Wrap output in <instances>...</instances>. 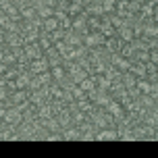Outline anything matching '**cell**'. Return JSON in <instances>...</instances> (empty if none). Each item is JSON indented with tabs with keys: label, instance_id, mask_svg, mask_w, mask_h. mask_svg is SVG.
Listing matches in <instances>:
<instances>
[{
	"label": "cell",
	"instance_id": "18",
	"mask_svg": "<svg viewBox=\"0 0 158 158\" xmlns=\"http://www.w3.org/2000/svg\"><path fill=\"white\" fill-rule=\"evenodd\" d=\"M35 10H38V17H40V19H46V17H54V8L48 6V4H44V2H42V4H40Z\"/></svg>",
	"mask_w": 158,
	"mask_h": 158
},
{
	"label": "cell",
	"instance_id": "1",
	"mask_svg": "<svg viewBox=\"0 0 158 158\" xmlns=\"http://www.w3.org/2000/svg\"><path fill=\"white\" fill-rule=\"evenodd\" d=\"M104 35L100 31H87L83 35V46L85 48H98V46H104Z\"/></svg>",
	"mask_w": 158,
	"mask_h": 158
},
{
	"label": "cell",
	"instance_id": "14",
	"mask_svg": "<svg viewBox=\"0 0 158 158\" xmlns=\"http://www.w3.org/2000/svg\"><path fill=\"white\" fill-rule=\"evenodd\" d=\"M19 13H21V19H25V21H31V19L38 17V10H35V6H31V4L21 6V8H19Z\"/></svg>",
	"mask_w": 158,
	"mask_h": 158
},
{
	"label": "cell",
	"instance_id": "24",
	"mask_svg": "<svg viewBox=\"0 0 158 158\" xmlns=\"http://www.w3.org/2000/svg\"><path fill=\"white\" fill-rule=\"evenodd\" d=\"M102 10L104 13H114V6H117V0H102Z\"/></svg>",
	"mask_w": 158,
	"mask_h": 158
},
{
	"label": "cell",
	"instance_id": "9",
	"mask_svg": "<svg viewBox=\"0 0 158 158\" xmlns=\"http://www.w3.org/2000/svg\"><path fill=\"white\" fill-rule=\"evenodd\" d=\"M31 73L29 71H21L19 75H17V79H15V85H17V89H27L29 87V81H31Z\"/></svg>",
	"mask_w": 158,
	"mask_h": 158
},
{
	"label": "cell",
	"instance_id": "12",
	"mask_svg": "<svg viewBox=\"0 0 158 158\" xmlns=\"http://www.w3.org/2000/svg\"><path fill=\"white\" fill-rule=\"evenodd\" d=\"M117 38L121 40V42H131V40H135V35H133V29L129 27V25H123V27H118L117 29Z\"/></svg>",
	"mask_w": 158,
	"mask_h": 158
},
{
	"label": "cell",
	"instance_id": "13",
	"mask_svg": "<svg viewBox=\"0 0 158 158\" xmlns=\"http://www.w3.org/2000/svg\"><path fill=\"white\" fill-rule=\"evenodd\" d=\"M63 139H81V129L77 125H69L63 129Z\"/></svg>",
	"mask_w": 158,
	"mask_h": 158
},
{
	"label": "cell",
	"instance_id": "5",
	"mask_svg": "<svg viewBox=\"0 0 158 158\" xmlns=\"http://www.w3.org/2000/svg\"><path fill=\"white\" fill-rule=\"evenodd\" d=\"M23 54L29 58V60H33V58H40V56H44V50L40 48L38 42H33V44H25L23 46Z\"/></svg>",
	"mask_w": 158,
	"mask_h": 158
},
{
	"label": "cell",
	"instance_id": "8",
	"mask_svg": "<svg viewBox=\"0 0 158 158\" xmlns=\"http://www.w3.org/2000/svg\"><path fill=\"white\" fill-rule=\"evenodd\" d=\"M58 27H60V21H58L56 17H46V19H42V31L52 33V31H56Z\"/></svg>",
	"mask_w": 158,
	"mask_h": 158
},
{
	"label": "cell",
	"instance_id": "20",
	"mask_svg": "<svg viewBox=\"0 0 158 158\" xmlns=\"http://www.w3.org/2000/svg\"><path fill=\"white\" fill-rule=\"evenodd\" d=\"M77 85H79V87H81V89H83V92L87 94V92H92V89L96 87V81H94V77H92V75H87V77L83 79V81H79Z\"/></svg>",
	"mask_w": 158,
	"mask_h": 158
},
{
	"label": "cell",
	"instance_id": "23",
	"mask_svg": "<svg viewBox=\"0 0 158 158\" xmlns=\"http://www.w3.org/2000/svg\"><path fill=\"white\" fill-rule=\"evenodd\" d=\"M87 29L89 31H98L100 29V17H87Z\"/></svg>",
	"mask_w": 158,
	"mask_h": 158
},
{
	"label": "cell",
	"instance_id": "2",
	"mask_svg": "<svg viewBox=\"0 0 158 158\" xmlns=\"http://www.w3.org/2000/svg\"><path fill=\"white\" fill-rule=\"evenodd\" d=\"M96 139L98 142H114V139H118V131L117 127H102V129H98L96 131Z\"/></svg>",
	"mask_w": 158,
	"mask_h": 158
},
{
	"label": "cell",
	"instance_id": "10",
	"mask_svg": "<svg viewBox=\"0 0 158 158\" xmlns=\"http://www.w3.org/2000/svg\"><path fill=\"white\" fill-rule=\"evenodd\" d=\"M129 73H131V75H135L137 79L146 77V63H139V60H131V64H129Z\"/></svg>",
	"mask_w": 158,
	"mask_h": 158
},
{
	"label": "cell",
	"instance_id": "26",
	"mask_svg": "<svg viewBox=\"0 0 158 158\" xmlns=\"http://www.w3.org/2000/svg\"><path fill=\"white\" fill-rule=\"evenodd\" d=\"M50 38H52V42H58V40H64V29H56V31H52L50 33Z\"/></svg>",
	"mask_w": 158,
	"mask_h": 158
},
{
	"label": "cell",
	"instance_id": "15",
	"mask_svg": "<svg viewBox=\"0 0 158 158\" xmlns=\"http://www.w3.org/2000/svg\"><path fill=\"white\" fill-rule=\"evenodd\" d=\"M54 50L58 56H63V58H67L69 56V52H71V46L64 42V40H58V42H54Z\"/></svg>",
	"mask_w": 158,
	"mask_h": 158
},
{
	"label": "cell",
	"instance_id": "4",
	"mask_svg": "<svg viewBox=\"0 0 158 158\" xmlns=\"http://www.w3.org/2000/svg\"><path fill=\"white\" fill-rule=\"evenodd\" d=\"M4 123H10V125H19V123H23V112L19 110L17 106H8L6 108V114L2 117Z\"/></svg>",
	"mask_w": 158,
	"mask_h": 158
},
{
	"label": "cell",
	"instance_id": "11",
	"mask_svg": "<svg viewBox=\"0 0 158 158\" xmlns=\"http://www.w3.org/2000/svg\"><path fill=\"white\" fill-rule=\"evenodd\" d=\"M27 96H29V89H15V92H10V102H13V106L23 104L27 100Z\"/></svg>",
	"mask_w": 158,
	"mask_h": 158
},
{
	"label": "cell",
	"instance_id": "6",
	"mask_svg": "<svg viewBox=\"0 0 158 158\" xmlns=\"http://www.w3.org/2000/svg\"><path fill=\"white\" fill-rule=\"evenodd\" d=\"M104 110L108 112V114H112L114 118H118V117H123V114H125V108H123V104L118 102V100H114V98H112L110 102L106 104V108H104Z\"/></svg>",
	"mask_w": 158,
	"mask_h": 158
},
{
	"label": "cell",
	"instance_id": "21",
	"mask_svg": "<svg viewBox=\"0 0 158 158\" xmlns=\"http://www.w3.org/2000/svg\"><path fill=\"white\" fill-rule=\"evenodd\" d=\"M81 13H83V6L77 4V2H71V4L67 6V15L69 17H77V15H81Z\"/></svg>",
	"mask_w": 158,
	"mask_h": 158
},
{
	"label": "cell",
	"instance_id": "27",
	"mask_svg": "<svg viewBox=\"0 0 158 158\" xmlns=\"http://www.w3.org/2000/svg\"><path fill=\"white\" fill-rule=\"evenodd\" d=\"M148 52H150V60H148V63H158V50L156 48H154V50H148Z\"/></svg>",
	"mask_w": 158,
	"mask_h": 158
},
{
	"label": "cell",
	"instance_id": "16",
	"mask_svg": "<svg viewBox=\"0 0 158 158\" xmlns=\"http://www.w3.org/2000/svg\"><path fill=\"white\" fill-rule=\"evenodd\" d=\"M135 81H137V77H135V75H131L129 71H125L123 75H121V85L125 87V89H129V87H135Z\"/></svg>",
	"mask_w": 158,
	"mask_h": 158
},
{
	"label": "cell",
	"instance_id": "17",
	"mask_svg": "<svg viewBox=\"0 0 158 158\" xmlns=\"http://www.w3.org/2000/svg\"><path fill=\"white\" fill-rule=\"evenodd\" d=\"M50 75H52V79L58 83V81H63V79L67 77V71H64L63 64H58V67H50Z\"/></svg>",
	"mask_w": 158,
	"mask_h": 158
},
{
	"label": "cell",
	"instance_id": "28",
	"mask_svg": "<svg viewBox=\"0 0 158 158\" xmlns=\"http://www.w3.org/2000/svg\"><path fill=\"white\" fill-rule=\"evenodd\" d=\"M44 4H48V6H52V8H56V4H58V0H42Z\"/></svg>",
	"mask_w": 158,
	"mask_h": 158
},
{
	"label": "cell",
	"instance_id": "7",
	"mask_svg": "<svg viewBox=\"0 0 158 158\" xmlns=\"http://www.w3.org/2000/svg\"><path fill=\"white\" fill-rule=\"evenodd\" d=\"M123 44H125V42H121L117 35H112V38H106V40H104V50H106L108 54H114V52H118V50H121V46H123Z\"/></svg>",
	"mask_w": 158,
	"mask_h": 158
},
{
	"label": "cell",
	"instance_id": "3",
	"mask_svg": "<svg viewBox=\"0 0 158 158\" xmlns=\"http://www.w3.org/2000/svg\"><path fill=\"white\" fill-rule=\"evenodd\" d=\"M50 69V64H48V58L46 56H40V58H33L29 60V69L27 71L31 73V75H40V73H44Z\"/></svg>",
	"mask_w": 158,
	"mask_h": 158
},
{
	"label": "cell",
	"instance_id": "25",
	"mask_svg": "<svg viewBox=\"0 0 158 158\" xmlns=\"http://www.w3.org/2000/svg\"><path fill=\"white\" fill-rule=\"evenodd\" d=\"M71 25H73V17H64L63 21H60V29H64V31H71Z\"/></svg>",
	"mask_w": 158,
	"mask_h": 158
},
{
	"label": "cell",
	"instance_id": "22",
	"mask_svg": "<svg viewBox=\"0 0 158 158\" xmlns=\"http://www.w3.org/2000/svg\"><path fill=\"white\" fill-rule=\"evenodd\" d=\"M35 77H38V81L42 83V85H50V83L54 81V79H52V75H50V69H48V71H44V73H40V75H35Z\"/></svg>",
	"mask_w": 158,
	"mask_h": 158
},
{
	"label": "cell",
	"instance_id": "19",
	"mask_svg": "<svg viewBox=\"0 0 158 158\" xmlns=\"http://www.w3.org/2000/svg\"><path fill=\"white\" fill-rule=\"evenodd\" d=\"M118 54L123 56V58H129V60H131V58H133V54H135V48L131 46V42L123 44V46H121V50H118Z\"/></svg>",
	"mask_w": 158,
	"mask_h": 158
}]
</instances>
